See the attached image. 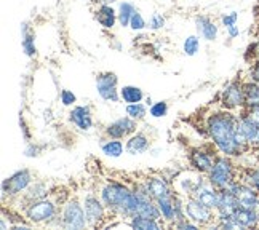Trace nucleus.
<instances>
[{"label":"nucleus","instance_id":"obj_24","mask_svg":"<svg viewBox=\"0 0 259 230\" xmlns=\"http://www.w3.org/2000/svg\"><path fill=\"white\" fill-rule=\"evenodd\" d=\"M158 211H160V217L165 222L166 227H171L175 222V194L173 195H166L155 200Z\"/></svg>","mask_w":259,"mask_h":230},{"label":"nucleus","instance_id":"obj_47","mask_svg":"<svg viewBox=\"0 0 259 230\" xmlns=\"http://www.w3.org/2000/svg\"><path fill=\"white\" fill-rule=\"evenodd\" d=\"M254 211L257 213V216H259V203H257V206H256V209H254Z\"/></svg>","mask_w":259,"mask_h":230},{"label":"nucleus","instance_id":"obj_3","mask_svg":"<svg viewBox=\"0 0 259 230\" xmlns=\"http://www.w3.org/2000/svg\"><path fill=\"white\" fill-rule=\"evenodd\" d=\"M237 177H238V173H237V166L234 163V158L227 155H218L213 168L210 169V173L206 174L208 182L213 187H216L218 191L227 189L232 182L237 181Z\"/></svg>","mask_w":259,"mask_h":230},{"label":"nucleus","instance_id":"obj_39","mask_svg":"<svg viewBox=\"0 0 259 230\" xmlns=\"http://www.w3.org/2000/svg\"><path fill=\"white\" fill-rule=\"evenodd\" d=\"M40 154H42L40 146L35 144V143H27V146H26V149H24V155H26V157L34 158V157H38Z\"/></svg>","mask_w":259,"mask_h":230},{"label":"nucleus","instance_id":"obj_43","mask_svg":"<svg viewBox=\"0 0 259 230\" xmlns=\"http://www.w3.org/2000/svg\"><path fill=\"white\" fill-rule=\"evenodd\" d=\"M246 111V109H245ZM248 114L251 115V118L254 120V122H257L259 123V107H256V109H250V111H246Z\"/></svg>","mask_w":259,"mask_h":230},{"label":"nucleus","instance_id":"obj_37","mask_svg":"<svg viewBox=\"0 0 259 230\" xmlns=\"http://www.w3.org/2000/svg\"><path fill=\"white\" fill-rule=\"evenodd\" d=\"M246 75H248V80L259 83V59H253L250 67H248Z\"/></svg>","mask_w":259,"mask_h":230},{"label":"nucleus","instance_id":"obj_4","mask_svg":"<svg viewBox=\"0 0 259 230\" xmlns=\"http://www.w3.org/2000/svg\"><path fill=\"white\" fill-rule=\"evenodd\" d=\"M59 222L66 230H82L88 227V219L85 214V208L82 200L77 197H69L61 206Z\"/></svg>","mask_w":259,"mask_h":230},{"label":"nucleus","instance_id":"obj_2","mask_svg":"<svg viewBox=\"0 0 259 230\" xmlns=\"http://www.w3.org/2000/svg\"><path fill=\"white\" fill-rule=\"evenodd\" d=\"M63 200H58L50 194L48 197L37 200V202L29 203L24 209V219L29 222V225H59V213H61Z\"/></svg>","mask_w":259,"mask_h":230},{"label":"nucleus","instance_id":"obj_42","mask_svg":"<svg viewBox=\"0 0 259 230\" xmlns=\"http://www.w3.org/2000/svg\"><path fill=\"white\" fill-rule=\"evenodd\" d=\"M250 52L253 53V59H259V40H256V42L250 47Z\"/></svg>","mask_w":259,"mask_h":230},{"label":"nucleus","instance_id":"obj_27","mask_svg":"<svg viewBox=\"0 0 259 230\" xmlns=\"http://www.w3.org/2000/svg\"><path fill=\"white\" fill-rule=\"evenodd\" d=\"M146 99V95L143 88L136 85H123L120 88V101L125 104H135V103H143Z\"/></svg>","mask_w":259,"mask_h":230},{"label":"nucleus","instance_id":"obj_18","mask_svg":"<svg viewBox=\"0 0 259 230\" xmlns=\"http://www.w3.org/2000/svg\"><path fill=\"white\" fill-rule=\"evenodd\" d=\"M195 31L206 42H214L219 35V26L206 15H197L194 18Z\"/></svg>","mask_w":259,"mask_h":230},{"label":"nucleus","instance_id":"obj_22","mask_svg":"<svg viewBox=\"0 0 259 230\" xmlns=\"http://www.w3.org/2000/svg\"><path fill=\"white\" fill-rule=\"evenodd\" d=\"M21 48L23 53L34 59L37 56V45H35V31L31 26V23H21Z\"/></svg>","mask_w":259,"mask_h":230},{"label":"nucleus","instance_id":"obj_28","mask_svg":"<svg viewBox=\"0 0 259 230\" xmlns=\"http://www.w3.org/2000/svg\"><path fill=\"white\" fill-rule=\"evenodd\" d=\"M243 88H245V109L259 107V83L251 82V80H243Z\"/></svg>","mask_w":259,"mask_h":230},{"label":"nucleus","instance_id":"obj_9","mask_svg":"<svg viewBox=\"0 0 259 230\" xmlns=\"http://www.w3.org/2000/svg\"><path fill=\"white\" fill-rule=\"evenodd\" d=\"M206 181L208 179L205 174L195 171V169H191V171H183L175 176L171 184L176 194L183 197H192Z\"/></svg>","mask_w":259,"mask_h":230},{"label":"nucleus","instance_id":"obj_26","mask_svg":"<svg viewBox=\"0 0 259 230\" xmlns=\"http://www.w3.org/2000/svg\"><path fill=\"white\" fill-rule=\"evenodd\" d=\"M99 147H101V152L106 157L111 158H120L123 152H126L122 139H114V137H103L101 143H99Z\"/></svg>","mask_w":259,"mask_h":230},{"label":"nucleus","instance_id":"obj_44","mask_svg":"<svg viewBox=\"0 0 259 230\" xmlns=\"http://www.w3.org/2000/svg\"><path fill=\"white\" fill-rule=\"evenodd\" d=\"M93 5H103V4H107V5H112L115 2H118V0H90Z\"/></svg>","mask_w":259,"mask_h":230},{"label":"nucleus","instance_id":"obj_40","mask_svg":"<svg viewBox=\"0 0 259 230\" xmlns=\"http://www.w3.org/2000/svg\"><path fill=\"white\" fill-rule=\"evenodd\" d=\"M173 227H175V228H183V230H198V228H202L198 224L192 222L189 217H187V219H184V221H181V222H176Z\"/></svg>","mask_w":259,"mask_h":230},{"label":"nucleus","instance_id":"obj_10","mask_svg":"<svg viewBox=\"0 0 259 230\" xmlns=\"http://www.w3.org/2000/svg\"><path fill=\"white\" fill-rule=\"evenodd\" d=\"M82 203L88 219V227H103V222L107 219L109 211L106 205L103 203L101 197L93 192H87L82 198Z\"/></svg>","mask_w":259,"mask_h":230},{"label":"nucleus","instance_id":"obj_17","mask_svg":"<svg viewBox=\"0 0 259 230\" xmlns=\"http://www.w3.org/2000/svg\"><path fill=\"white\" fill-rule=\"evenodd\" d=\"M240 208L238 203V198L229 191V189H223L219 191V200H218V206H216V216L218 217H229L234 216V213Z\"/></svg>","mask_w":259,"mask_h":230},{"label":"nucleus","instance_id":"obj_5","mask_svg":"<svg viewBox=\"0 0 259 230\" xmlns=\"http://www.w3.org/2000/svg\"><path fill=\"white\" fill-rule=\"evenodd\" d=\"M219 103H221L223 109L227 111H243L245 109V88H243V80L234 78L231 82H227L221 93H219Z\"/></svg>","mask_w":259,"mask_h":230},{"label":"nucleus","instance_id":"obj_45","mask_svg":"<svg viewBox=\"0 0 259 230\" xmlns=\"http://www.w3.org/2000/svg\"><path fill=\"white\" fill-rule=\"evenodd\" d=\"M146 104H147V107H151V106L154 104V101H152V98H151V96H147V98H146Z\"/></svg>","mask_w":259,"mask_h":230},{"label":"nucleus","instance_id":"obj_1","mask_svg":"<svg viewBox=\"0 0 259 230\" xmlns=\"http://www.w3.org/2000/svg\"><path fill=\"white\" fill-rule=\"evenodd\" d=\"M238 115L227 109L211 112L205 120V131L213 147L221 155L237 158L248 151L238 143Z\"/></svg>","mask_w":259,"mask_h":230},{"label":"nucleus","instance_id":"obj_25","mask_svg":"<svg viewBox=\"0 0 259 230\" xmlns=\"http://www.w3.org/2000/svg\"><path fill=\"white\" fill-rule=\"evenodd\" d=\"M192 197L197 198L200 203H203V205H206V206H210V208L216 209V206H218V200H219V191L206 181V182H205L200 189H198V191H197Z\"/></svg>","mask_w":259,"mask_h":230},{"label":"nucleus","instance_id":"obj_34","mask_svg":"<svg viewBox=\"0 0 259 230\" xmlns=\"http://www.w3.org/2000/svg\"><path fill=\"white\" fill-rule=\"evenodd\" d=\"M166 24V19L162 13H152L151 18H149V23H147V27L151 29L152 32H157V31H162Z\"/></svg>","mask_w":259,"mask_h":230},{"label":"nucleus","instance_id":"obj_8","mask_svg":"<svg viewBox=\"0 0 259 230\" xmlns=\"http://www.w3.org/2000/svg\"><path fill=\"white\" fill-rule=\"evenodd\" d=\"M95 86L98 96L106 103H120V88H118V77L115 72L103 71L95 77Z\"/></svg>","mask_w":259,"mask_h":230},{"label":"nucleus","instance_id":"obj_15","mask_svg":"<svg viewBox=\"0 0 259 230\" xmlns=\"http://www.w3.org/2000/svg\"><path fill=\"white\" fill-rule=\"evenodd\" d=\"M238 133L242 134V137L248 143L251 149H254L257 146V134H259V123L254 122L251 118V115L248 114L245 109L240 111V115H238V125H237Z\"/></svg>","mask_w":259,"mask_h":230},{"label":"nucleus","instance_id":"obj_48","mask_svg":"<svg viewBox=\"0 0 259 230\" xmlns=\"http://www.w3.org/2000/svg\"><path fill=\"white\" fill-rule=\"evenodd\" d=\"M257 146H259V134H257Z\"/></svg>","mask_w":259,"mask_h":230},{"label":"nucleus","instance_id":"obj_30","mask_svg":"<svg viewBox=\"0 0 259 230\" xmlns=\"http://www.w3.org/2000/svg\"><path fill=\"white\" fill-rule=\"evenodd\" d=\"M240 181L245 182L246 186L253 187L254 191L259 194V166H250L245 168L240 173Z\"/></svg>","mask_w":259,"mask_h":230},{"label":"nucleus","instance_id":"obj_32","mask_svg":"<svg viewBox=\"0 0 259 230\" xmlns=\"http://www.w3.org/2000/svg\"><path fill=\"white\" fill-rule=\"evenodd\" d=\"M183 52L186 56L192 58L198 52H200V35L194 34V35H187L183 42Z\"/></svg>","mask_w":259,"mask_h":230},{"label":"nucleus","instance_id":"obj_7","mask_svg":"<svg viewBox=\"0 0 259 230\" xmlns=\"http://www.w3.org/2000/svg\"><path fill=\"white\" fill-rule=\"evenodd\" d=\"M186 203V214L192 222L198 224L200 227H216V209L206 206L198 202L194 197H184Z\"/></svg>","mask_w":259,"mask_h":230},{"label":"nucleus","instance_id":"obj_35","mask_svg":"<svg viewBox=\"0 0 259 230\" xmlns=\"http://www.w3.org/2000/svg\"><path fill=\"white\" fill-rule=\"evenodd\" d=\"M168 114V103L166 101H155L149 107V115L152 118H162Z\"/></svg>","mask_w":259,"mask_h":230},{"label":"nucleus","instance_id":"obj_12","mask_svg":"<svg viewBox=\"0 0 259 230\" xmlns=\"http://www.w3.org/2000/svg\"><path fill=\"white\" fill-rule=\"evenodd\" d=\"M216 154L214 151H210V149H205V147H197L194 151H191L189 154V165H191V169H195V171L202 173V174H208L210 169L214 165V160H216Z\"/></svg>","mask_w":259,"mask_h":230},{"label":"nucleus","instance_id":"obj_19","mask_svg":"<svg viewBox=\"0 0 259 230\" xmlns=\"http://www.w3.org/2000/svg\"><path fill=\"white\" fill-rule=\"evenodd\" d=\"M151 149V137H149L144 131H136L130 137H126L125 143V151L130 155H141L146 154Z\"/></svg>","mask_w":259,"mask_h":230},{"label":"nucleus","instance_id":"obj_14","mask_svg":"<svg viewBox=\"0 0 259 230\" xmlns=\"http://www.w3.org/2000/svg\"><path fill=\"white\" fill-rule=\"evenodd\" d=\"M143 186L146 187L147 194L151 195L154 200H158V198H162V197L175 194V189H173L171 181H168L166 177H163L160 174L147 176L143 181Z\"/></svg>","mask_w":259,"mask_h":230},{"label":"nucleus","instance_id":"obj_31","mask_svg":"<svg viewBox=\"0 0 259 230\" xmlns=\"http://www.w3.org/2000/svg\"><path fill=\"white\" fill-rule=\"evenodd\" d=\"M126 115H130L132 118H135L136 122H143V120L147 117L149 114V107L146 103H135V104H126L125 107Z\"/></svg>","mask_w":259,"mask_h":230},{"label":"nucleus","instance_id":"obj_13","mask_svg":"<svg viewBox=\"0 0 259 230\" xmlns=\"http://www.w3.org/2000/svg\"><path fill=\"white\" fill-rule=\"evenodd\" d=\"M69 122H71L78 129V131H82V133L92 131V128L95 125L92 107L82 106V104H75L71 111H69Z\"/></svg>","mask_w":259,"mask_h":230},{"label":"nucleus","instance_id":"obj_49","mask_svg":"<svg viewBox=\"0 0 259 230\" xmlns=\"http://www.w3.org/2000/svg\"><path fill=\"white\" fill-rule=\"evenodd\" d=\"M257 32H259V23H257Z\"/></svg>","mask_w":259,"mask_h":230},{"label":"nucleus","instance_id":"obj_16","mask_svg":"<svg viewBox=\"0 0 259 230\" xmlns=\"http://www.w3.org/2000/svg\"><path fill=\"white\" fill-rule=\"evenodd\" d=\"M93 16H95V21L101 26L104 31H112L115 27V24L118 23L117 19V10L112 5H95L93 10Z\"/></svg>","mask_w":259,"mask_h":230},{"label":"nucleus","instance_id":"obj_20","mask_svg":"<svg viewBox=\"0 0 259 230\" xmlns=\"http://www.w3.org/2000/svg\"><path fill=\"white\" fill-rule=\"evenodd\" d=\"M50 194H52V189H50L48 182H45V181H34L31 186L26 189V192L23 195H19L18 198L23 200L24 208H26L29 203L37 202V200H42V198L48 197Z\"/></svg>","mask_w":259,"mask_h":230},{"label":"nucleus","instance_id":"obj_23","mask_svg":"<svg viewBox=\"0 0 259 230\" xmlns=\"http://www.w3.org/2000/svg\"><path fill=\"white\" fill-rule=\"evenodd\" d=\"M240 230H245V228H256L259 227V216L254 209H250V208H238L237 211L234 213L232 216Z\"/></svg>","mask_w":259,"mask_h":230},{"label":"nucleus","instance_id":"obj_38","mask_svg":"<svg viewBox=\"0 0 259 230\" xmlns=\"http://www.w3.org/2000/svg\"><path fill=\"white\" fill-rule=\"evenodd\" d=\"M237 23H238V13L237 12H231V13L221 15V24L224 26V29L229 27V26H234Z\"/></svg>","mask_w":259,"mask_h":230},{"label":"nucleus","instance_id":"obj_29","mask_svg":"<svg viewBox=\"0 0 259 230\" xmlns=\"http://www.w3.org/2000/svg\"><path fill=\"white\" fill-rule=\"evenodd\" d=\"M136 7L128 2V0H122L120 4H118V8H117V19H118V24L120 27H130V21H132V16L133 13L136 12Z\"/></svg>","mask_w":259,"mask_h":230},{"label":"nucleus","instance_id":"obj_21","mask_svg":"<svg viewBox=\"0 0 259 230\" xmlns=\"http://www.w3.org/2000/svg\"><path fill=\"white\" fill-rule=\"evenodd\" d=\"M125 225H128L133 230H162L165 222L162 219H154V217H147V216H133L125 219Z\"/></svg>","mask_w":259,"mask_h":230},{"label":"nucleus","instance_id":"obj_36","mask_svg":"<svg viewBox=\"0 0 259 230\" xmlns=\"http://www.w3.org/2000/svg\"><path fill=\"white\" fill-rule=\"evenodd\" d=\"M59 101H61L64 107H74L77 104V96L71 89H61V91H59Z\"/></svg>","mask_w":259,"mask_h":230},{"label":"nucleus","instance_id":"obj_11","mask_svg":"<svg viewBox=\"0 0 259 230\" xmlns=\"http://www.w3.org/2000/svg\"><path fill=\"white\" fill-rule=\"evenodd\" d=\"M138 123L135 118L130 115H123L115 118L114 122L107 123L103 129L104 137H114V139H126L138 131Z\"/></svg>","mask_w":259,"mask_h":230},{"label":"nucleus","instance_id":"obj_41","mask_svg":"<svg viewBox=\"0 0 259 230\" xmlns=\"http://www.w3.org/2000/svg\"><path fill=\"white\" fill-rule=\"evenodd\" d=\"M226 32H227V37H229V38H231V40H235L238 35H240V29H238L237 24H234V26L226 27Z\"/></svg>","mask_w":259,"mask_h":230},{"label":"nucleus","instance_id":"obj_6","mask_svg":"<svg viewBox=\"0 0 259 230\" xmlns=\"http://www.w3.org/2000/svg\"><path fill=\"white\" fill-rule=\"evenodd\" d=\"M34 182V176L31 169H18L12 176L5 177L2 181V200L18 198L26 192V189Z\"/></svg>","mask_w":259,"mask_h":230},{"label":"nucleus","instance_id":"obj_33","mask_svg":"<svg viewBox=\"0 0 259 230\" xmlns=\"http://www.w3.org/2000/svg\"><path fill=\"white\" fill-rule=\"evenodd\" d=\"M146 27H147V21L141 15V12L136 10V12L133 13V16H132V21H130V29H132L133 32H141V31H144Z\"/></svg>","mask_w":259,"mask_h":230},{"label":"nucleus","instance_id":"obj_46","mask_svg":"<svg viewBox=\"0 0 259 230\" xmlns=\"http://www.w3.org/2000/svg\"><path fill=\"white\" fill-rule=\"evenodd\" d=\"M256 158H257V162H259V146H256Z\"/></svg>","mask_w":259,"mask_h":230}]
</instances>
